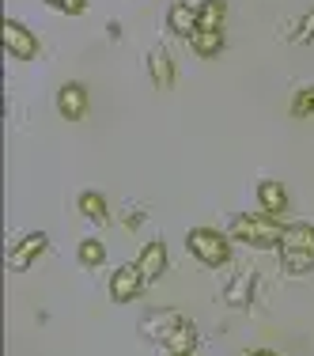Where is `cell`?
I'll return each instance as SVG.
<instances>
[{"label":"cell","mask_w":314,"mask_h":356,"mask_svg":"<svg viewBox=\"0 0 314 356\" xmlns=\"http://www.w3.org/2000/svg\"><path fill=\"white\" fill-rule=\"evenodd\" d=\"M280 261L284 273H311L314 269V227L311 224H288L280 235Z\"/></svg>","instance_id":"1"},{"label":"cell","mask_w":314,"mask_h":356,"mask_svg":"<svg viewBox=\"0 0 314 356\" xmlns=\"http://www.w3.org/2000/svg\"><path fill=\"white\" fill-rule=\"evenodd\" d=\"M280 235H284V227H280L276 216H235L231 220V239L246 243V247H258V250H269V247H280Z\"/></svg>","instance_id":"2"},{"label":"cell","mask_w":314,"mask_h":356,"mask_svg":"<svg viewBox=\"0 0 314 356\" xmlns=\"http://www.w3.org/2000/svg\"><path fill=\"white\" fill-rule=\"evenodd\" d=\"M185 247L197 254L205 266H227V258H231L227 239L220 232H212V227H193V232L185 235Z\"/></svg>","instance_id":"3"},{"label":"cell","mask_w":314,"mask_h":356,"mask_svg":"<svg viewBox=\"0 0 314 356\" xmlns=\"http://www.w3.org/2000/svg\"><path fill=\"white\" fill-rule=\"evenodd\" d=\"M4 49L15 57V61H31V57H38L35 31H27L19 19H4Z\"/></svg>","instance_id":"4"},{"label":"cell","mask_w":314,"mask_h":356,"mask_svg":"<svg viewBox=\"0 0 314 356\" xmlns=\"http://www.w3.org/2000/svg\"><path fill=\"white\" fill-rule=\"evenodd\" d=\"M46 232H35L27 235V239H19V247L8 250V269H15V273H23V269H31L35 261L42 258V250H46Z\"/></svg>","instance_id":"5"},{"label":"cell","mask_w":314,"mask_h":356,"mask_svg":"<svg viewBox=\"0 0 314 356\" xmlns=\"http://www.w3.org/2000/svg\"><path fill=\"white\" fill-rule=\"evenodd\" d=\"M144 284H148V281L140 277L137 266H122L114 277H110V300H114V303H129V300H137V296H140Z\"/></svg>","instance_id":"6"},{"label":"cell","mask_w":314,"mask_h":356,"mask_svg":"<svg viewBox=\"0 0 314 356\" xmlns=\"http://www.w3.org/2000/svg\"><path fill=\"white\" fill-rule=\"evenodd\" d=\"M57 114L69 118V122H80L88 114V91H83V83H65L57 91Z\"/></svg>","instance_id":"7"},{"label":"cell","mask_w":314,"mask_h":356,"mask_svg":"<svg viewBox=\"0 0 314 356\" xmlns=\"http://www.w3.org/2000/svg\"><path fill=\"white\" fill-rule=\"evenodd\" d=\"M167 27H171V35H178V38H193V35L201 31L197 8H190L185 0H178L171 12H167Z\"/></svg>","instance_id":"8"},{"label":"cell","mask_w":314,"mask_h":356,"mask_svg":"<svg viewBox=\"0 0 314 356\" xmlns=\"http://www.w3.org/2000/svg\"><path fill=\"white\" fill-rule=\"evenodd\" d=\"M137 269H140L144 281H156V277L167 269V247H163V243H159V239L148 243V247L140 250V258H137Z\"/></svg>","instance_id":"9"},{"label":"cell","mask_w":314,"mask_h":356,"mask_svg":"<svg viewBox=\"0 0 314 356\" xmlns=\"http://www.w3.org/2000/svg\"><path fill=\"white\" fill-rule=\"evenodd\" d=\"M258 205H261V213L265 216H280L288 209V193H284V186L273 182V178H265V182L258 186Z\"/></svg>","instance_id":"10"},{"label":"cell","mask_w":314,"mask_h":356,"mask_svg":"<svg viewBox=\"0 0 314 356\" xmlns=\"http://www.w3.org/2000/svg\"><path fill=\"white\" fill-rule=\"evenodd\" d=\"M178 322H185L182 315H178V311H151V315L140 322V334H148V337H159V341H163V337L171 334V330L178 326Z\"/></svg>","instance_id":"11"},{"label":"cell","mask_w":314,"mask_h":356,"mask_svg":"<svg viewBox=\"0 0 314 356\" xmlns=\"http://www.w3.org/2000/svg\"><path fill=\"white\" fill-rule=\"evenodd\" d=\"M148 72H151V80H156V88H171V83H174L171 54H167V49H151V54H148Z\"/></svg>","instance_id":"12"},{"label":"cell","mask_w":314,"mask_h":356,"mask_svg":"<svg viewBox=\"0 0 314 356\" xmlns=\"http://www.w3.org/2000/svg\"><path fill=\"white\" fill-rule=\"evenodd\" d=\"M193 341H197V334H193V326H190V322H178V326L171 330V334H167L163 337V349L167 353H190L193 349Z\"/></svg>","instance_id":"13"},{"label":"cell","mask_w":314,"mask_h":356,"mask_svg":"<svg viewBox=\"0 0 314 356\" xmlns=\"http://www.w3.org/2000/svg\"><path fill=\"white\" fill-rule=\"evenodd\" d=\"M190 46H193V54H197V57H212V54L224 49V31H205V27H201L197 35L190 38Z\"/></svg>","instance_id":"14"},{"label":"cell","mask_w":314,"mask_h":356,"mask_svg":"<svg viewBox=\"0 0 314 356\" xmlns=\"http://www.w3.org/2000/svg\"><path fill=\"white\" fill-rule=\"evenodd\" d=\"M250 292H254V273H239L231 284H227L224 300L231 303V307H246V303H250Z\"/></svg>","instance_id":"15"},{"label":"cell","mask_w":314,"mask_h":356,"mask_svg":"<svg viewBox=\"0 0 314 356\" xmlns=\"http://www.w3.org/2000/svg\"><path fill=\"white\" fill-rule=\"evenodd\" d=\"M197 15H201V27L205 31H220L224 27V15H227V4L224 0H205V4L197 8Z\"/></svg>","instance_id":"16"},{"label":"cell","mask_w":314,"mask_h":356,"mask_svg":"<svg viewBox=\"0 0 314 356\" xmlns=\"http://www.w3.org/2000/svg\"><path fill=\"white\" fill-rule=\"evenodd\" d=\"M80 213L88 220H95V224H103V220H106V197H103V193H95V190L80 193Z\"/></svg>","instance_id":"17"},{"label":"cell","mask_w":314,"mask_h":356,"mask_svg":"<svg viewBox=\"0 0 314 356\" xmlns=\"http://www.w3.org/2000/svg\"><path fill=\"white\" fill-rule=\"evenodd\" d=\"M103 261H106V247L99 239H83L80 243V266L95 269V266H103Z\"/></svg>","instance_id":"18"},{"label":"cell","mask_w":314,"mask_h":356,"mask_svg":"<svg viewBox=\"0 0 314 356\" xmlns=\"http://www.w3.org/2000/svg\"><path fill=\"white\" fill-rule=\"evenodd\" d=\"M292 114H295V118H314V88L295 91V99H292Z\"/></svg>","instance_id":"19"},{"label":"cell","mask_w":314,"mask_h":356,"mask_svg":"<svg viewBox=\"0 0 314 356\" xmlns=\"http://www.w3.org/2000/svg\"><path fill=\"white\" fill-rule=\"evenodd\" d=\"M42 4L57 8V12H65V15H80L83 8H88V0H42Z\"/></svg>","instance_id":"20"},{"label":"cell","mask_w":314,"mask_h":356,"mask_svg":"<svg viewBox=\"0 0 314 356\" xmlns=\"http://www.w3.org/2000/svg\"><path fill=\"white\" fill-rule=\"evenodd\" d=\"M303 31H307V35H311V38H314V12H311V15H307V19H303Z\"/></svg>","instance_id":"21"},{"label":"cell","mask_w":314,"mask_h":356,"mask_svg":"<svg viewBox=\"0 0 314 356\" xmlns=\"http://www.w3.org/2000/svg\"><path fill=\"white\" fill-rule=\"evenodd\" d=\"M250 356H276V353H273V349H254Z\"/></svg>","instance_id":"22"},{"label":"cell","mask_w":314,"mask_h":356,"mask_svg":"<svg viewBox=\"0 0 314 356\" xmlns=\"http://www.w3.org/2000/svg\"><path fill=\"white\" fill-rule=\"evenodd\" d=\"M174 356H190V353H174Z\"/></svg>","instance_id":"23"}]
</instances>
